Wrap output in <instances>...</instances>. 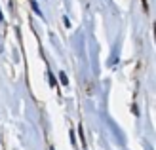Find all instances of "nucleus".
Here are the masks:
<instances>
[{"instance_id":"nucleus-1","label":"nucleus","mask_w":156,"mask_h":150,"mask_svg":"<svg viewBox=\"0 0 156 150\" xmlns=\"http://www.w3.org/2000/svg\"><path fill=\"white\" fill-rule=\"evenodd\" d=\"M59 78H61V82H63V84H69V78H67V74H65V72H61V74H59Z\"/></svg>"},{"instance_id":"nucleus-2","label":"nucleus","mask_w":156,"mask_h":150,"mask_svg":"<svg viewBox=\"0 0 156 150\" xmlns=\"http://www.w3.org/2000/svg\"><path fill=\"white\" fill-rule=\"evenodd\" d=\"M30 4H33V10H34V12H36L38 15H42V12L38 10V4H36V2H30Z\"/></svg>"}]
</instances>
